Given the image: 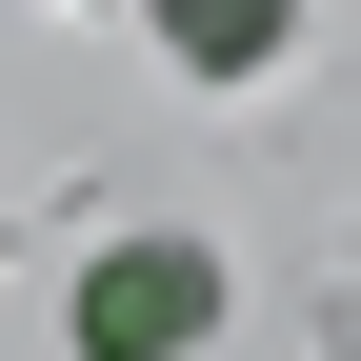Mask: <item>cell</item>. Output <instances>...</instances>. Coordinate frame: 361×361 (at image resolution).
Masks as SVG:
<instances>
[{"label": "cell", "instance_id": "obj_1", "mask_svg": "<svg viewBox=\"0 0 361 361\" xmlns=\"http://www.w3.org/2000/svg\"><path fill=\"white\" fill-rule=\"evenodd\" d=\"M221 322H241L221 241H101V261H80V301H61V341H80V361H201Z\"/></svg>", "mask_w": 361, "mask_h": 361}, {"label": "cell", "instance_id": "obj_2", "mask_svg": "<svg viewBox=\"0 0 361 361\" xmlns=\"http://www.w3.org/2000/svg\"><path fill=\"white\" fill-rule=\"evenodd\" d=\"M141 20H161L180 80H281L301 61V0H141Z\"/></svg>", "mask_w": 361, "mask_h": 361}]
</instances>
